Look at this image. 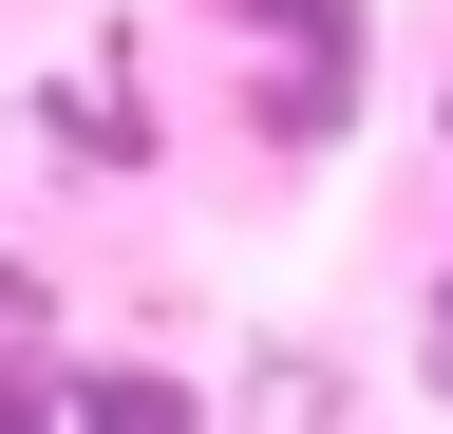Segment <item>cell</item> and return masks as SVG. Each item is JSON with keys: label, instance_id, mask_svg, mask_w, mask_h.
I'll use <instances>...</instances> for the list:
<instances>
[{"label": "cell", "instance_id": "cell-1", "mask_svg": "<svg viewBox=\"0 0 453 434\" xmlns=\"http://www.w3.org/2000/svg\"><path fill=\"white\" fill-rule=\"evenodd\" d=\"M246 133L265 151H340L359 133V57H246Z\"/></svg>", "mask_w": 453, "mask_h": 434}, {"label": "cell", "instance_id": "cell-2", "mask_svg": "<svg viewBox=\"0 0 453 434\" xmlns=\"http://www.w3.org/2000/svg\"><path fill=\"white\" fill-rule=\"evenodd\" d=\"M76 434H208V397L170 359H113V377H76Z\"/></svg>", "mask_w": 453, "mask_h": 434}, {"label": "cell", "instance_id": "cell-3", "mask_svg": "<svg viewBox=\"0 0 453 434\" xmlns=\"http://www.w3.org/2000/svg\"><path fill=\"white\" fill-rule=\"evenodd\" d=\"M208 19H246L265 57H378V19H359V0H208Z\"/></svg>", "mask_w": 453, "mask_h": 434}, {"label": "cell", "instance_id": "cell-4", "mask_svg": "<svg viewBox=\"0 0 453 434\" xmlns=\"http://www.w3.org/2000/svg\"><path fill=\"white\" fill-rule=\"evenodd\" d=\"M0 434H76V377H38V359H0Z\"/></svg>", "mask_w": 453, "mask_h": 434}, {"label": "cell", "instance_id": "cell-5", "mask_svg": "<svg viewBox=\"0 0 453 434\" xmlns=\"http://www.w3.org/2000/svg\"><path fill=\"white\" fill-rule=\"evenodd\" d=\"M416 359H434V397H453V284H434V302H416Z\"/></svg>", "mask_w": 453, "mask_h": 434}, {"label": "cell", "instance_id": "cell-6", "mask_svg": "<svg viewBox=\"0 0 453 434\" xmlns=\"http://www.w3.org/2000/svg\"><path fill=\"white\" fill-rule=\"evenodd\" d=\"M0 321H38V284H19V264H0Z\"/></svg>", "mask_w": 453, "mask_h": 434}, {"label": "cell", "instance_id": "cell-7", "mask_svg": "<svg viewBox=\"0 0 453 434\" xmlns=\"http://www.w3.org/2000/svg\"><path fill=\"white\" fill-rule=\"evenodd\" d=\"M434 151H453V76H434Z\"/></svg>", "mask_w": 453, "mask_h": 434}]
</instances>
